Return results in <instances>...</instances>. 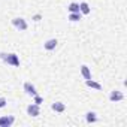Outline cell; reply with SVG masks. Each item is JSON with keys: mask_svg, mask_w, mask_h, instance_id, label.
<instances>
[{"mask_svg": "<svg viewBox=\"0 0 127 127\" xmlns=\"http://www.w3.org/2000/svg\"><path fill=\"white\" fill-rule=\"evenodd\" d=\"M33 103H36V105H42L43 103V97L42 96H39V94H36V96H33Z\"/></svg>", "mask_w": 127, "mask_h": 127, "instance_id": "9a60e30c", "label": "cell"}, {"mask_svg": "<svg viewBox=\"0 0 127 127\" xmlns=\"http://www.w3.org/2000/svg\"><path fill=\"white\" fill-rule=\"evenodd\" d=\"M85 85H87L88 88H91V90H96V91H100V90H102V84L97 82V81H94L93 78H91V79H85Z\"/></svg>", "mask_w": 127, "mask_h": 127, "instance_id": "9c48e42d", "label": "cell"}, {"mask_svg": "<svg viewBox=\"0 0 127 127\" xmlns=\"http://www.w3.org/2000/svg\"><path fill=\"white\" fill-rule=\"evenodd\" d=\"M6 103H8L6 97H0V109H3V108L6 106Z\"/></svg>", "mask_w": 127, "mask_h": 127, "instance_id": "2e32d148", "label": "cell"}, {"mask_svg": "<svg viewBox=\"0 0 127 127\" xmlns=\"http://www.w3.org/2000/svg\"><path fill=\"white\" fill-rule=\"evenodd\" d=\"M81 75H82L84 79H91V70H90V67L87 64L81 66Z\"/></svg>", "mask_w": 127, "mask_h": 127, "instance_id": "7c38bea8", "label": "cell"}, {"mask_svg": "<svg viewBox=\"0 0 127 127\" xmlns=\"http://www.w3.org/2000/svg\"><path fill=\"white\" fill-rule=\"evenodd\" d=\"M81 18H82L81 12H70V14H69V17H67V20H69V21H72V23H78Z\"/></svg>", "mask_w": 127, "mask_h": 127, "instance_id": "4fadbf2b", "label": "cell"}, {"mask_svg": "<svg viewBox=\"0 0 127 127\" xmlns=\"http://www.w3.org/2000/svg\"><path fill=\"white\" fill-rule=\"evenodd\" d=\"M51 109L54 111V112H57V114H63L66 111V105L63 103V102H54L52 105H51Z\"/></svg>", "mask_w": 127, "mask_h": 127, "instance_id": "ba28073f", "label": "cell"}, {"mask_svg": "<svg viewBox=\"0 0 127 127\" xmlns=\"http://www.w3.org/2000/svg\"><path fill=\"white\" fill-rule=\"evenodd\" d=\"M79 12H81V15H88V14L91 12L90 5H88L87 2H81V3H79Z\"/></svg>", "mask_w": 127, "mask_h": 127, "instance_id": "8fae6325", "label": "cell"}, {"mask_svg": "<svg viewBox=\"0 0 127 127\" xmlns=\"http://www.w3.org/2000/svg\"><path fill=\"white\" fill-rule=\"evenodd\" d=\"M27 115H30V117H37V115H40V106L36 105V103H30V105L27 106Z\"/></svg>", "mask_w": 127, "mask_h": 127, "instance_id": "5b68a950", "label": "cell"}, {"mask_svg": "<svg viewBox=\"0 0 127 127\" xmlns=\"http://www.w3.org/2000/svg\"><path fill=\"white\" fill-rule=\"evenodd\" d=\"M15 123V117L14 115H3L0 117V127H11Z\"/></svg>", "mask_w": 127, "mask_h": 127, "instance_id": "277c9868", "label": "cell"}, {"mask_svg": "<svg viewBox=\"0 0 127 127\" xmlns=\"http://www.w3.org/2000/svg\"><path fill=\"white\" fill-rule=\"evenodd\" d=\"M24 91H26V94H27V96H32V97L37 94L36 87H34L32 82H29V81H27V82H24Z\"/></svg>", "mask_w": 127, "mask_h": 127, "instance_id": "8992f818", "label": "cell"}, {"mask_svg": "<svg viewBox=\"0 0 127 127\" xmlns=\"http://www.w3.org/2000/svg\"><path fill=\"white\" fill-rule=\"evenodd\" d=\"M32 20H33L34 23H39V21L42 20V15H40V14H36V15H33V17H32Z\"/></svg>", "mask_w": 127, "mask_h": 127, "instance_id": "e0dca14e", "label": "cell"}, {"mask_svg": "<svg viewBox=\"0 0 127 127\" xmlns=\"http://www.w3.org/2000/svg\"><path fill=\"white\" fill-rule=\"evenodd\" d=\"M12 26L18 30V32H26L27 29H29V24H27V21L24 20V18H21V17H17V18H14L12 20Z\"/></svg>", "mask_w": 127, "mask_h": 127, "instance_id": "7a4b0ae2", "label": "cell"}, {"mask_svg": "<svg viewBox=\"0 0 127 127\" xmlns=\"http://www.w3.org/2000/svg\"><path fill=\"white\" fill-rule=\"evenodd\" d=\"M85 121H87L88 124H94V123H97V114H96L94 111H88V112H85Z\"/></svg>", "mask_w": 127, "mask_h": 127, "instance_id": "30bf717a", "label": "cell"}, {"mask_svg": "<svg viewBox=\"0 0 127 127\" xmlns=\"http://www.w3.org/2000/svg\"><path fill=\"white\" fill-rule=\"evenodd\" d=\"M0 58L9 66H14V67L20 66V57L15 52H0Z\"/></svg>", "mask_w": 127, "mask_h": 127, "instance_id": "6da1fadb", "label": "cell"}, {"mask_svg": "<svg viewBox=\"0 0 127 127\" xmlns=\"http://www.w3.org/2000/svg\"><path fill=\"white\" fill-rule=\"evenodd\" d=\"M57 45H58V40H57L55 37H52V39H48V40H45V43H43V48H45L46 51H54V49L57 48Z\"/></svg>", "mask_w": 127, "mask_h": 127, "instance_id": "52a82bcc", "label": "cell"}, {"mask_svg": "<svg viewBox=\"0 0 127 127\" xmlns=\"http://www.w3.org/2000/svg\"><path fill=\"white\" fill-rule=\"evenodd\" d=\"M109 100L114 102V103H117V102H123V100H124V93L120 91V90H112V91L109 93Z\"/></svg>", "mask_w": 127, "mask_h": 127, "instance_id": "3957f363", "label": "cell"}, {"mask_svg": "<svg viewBox=\"0 0 127 127\" xmlns=\"http://www.w3.org/2000/svg\"><path fill=\"white\" fill-rule=\"evenodd\" d=\"M67 11H69V14H70V12H79V3H76V2H72V3H69V6H67Z\"/></svg>", "mask_w": 127, "mask_h": 127, "instance_id": "5bb4252c", "label": "cell"}]
</instances>
